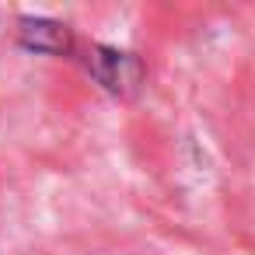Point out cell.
Wrapping results in <instances>:
<instances>
[{
	"instance_id": "6da1fadb",
	"label": "cell",
	"mask_w": 255,
	"mask_h": 255,
	"mask_svg": "<svg viewBox=\"0 0 255 255\" xmlns=\"http://www.w3.org/2000/svg\"><path fill=\"white\" fill-rule=\"evenodd\" d=\"M88 74L116 98H129L140 81H143V63L140 56L126 53V49H112V46H91L88 53Z\"/></svg>"
},
{
	"instance_id": "7a4b0ae2",
	"label": "cell",
	"mask_w": 255,
	"mask_h": 255,
	"mask_svg": "<svg viewBox=\"0 0 255 255\" xmlns=\"http://www.w3.org/2000/svg\"><path fill=\"white\" fill-rule=\"evenodd\" d=\"M18 42L28 53L67 56L74 49V32L63 21H53V18H21L18 21Z\"/></svg>"
}]
</instances>
